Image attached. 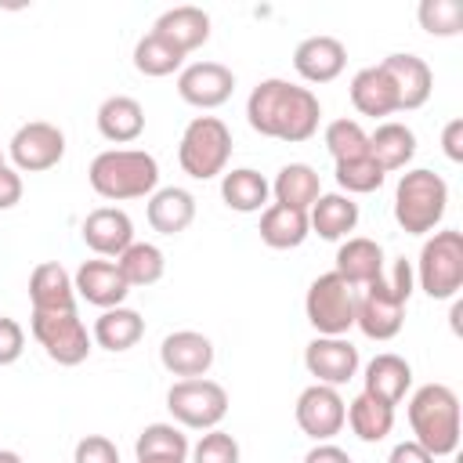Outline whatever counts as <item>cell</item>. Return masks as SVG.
<instances>
[{
  "label": "cell",
  "mask_w": 463,
  "mask_h": 463,
  "mask_svg": "<svg viewBox=\"0 0 463 463\" xmlns=\"http://www.w3.org/2000/svg\"><path fill=\"white\" fill-rule=\"evenodd\" d=\"M322 105L307 87L286 80H260L246 98V123L260 137L300 145L318 130Z\"/></svg>",
  "instance_id": "obj_1"
},
{
  "label": "cell",
  "mask_w": 463,
  "mask_h": 463,
  "mask_svg": "<svg viewBox=\"0 0 463 463\" xmlns=\"http://www.w3.org/2000/svg\"><path fill=\"white\" fill-rule=\"evenodd\" d=\"M87 181L109 203L145 199L159 184V163L145 148H109V152H98L90 159Z\"/></svg>",
  "instance_id": "obj_2"
},
{
  "label": "cell",
  "mask_w": 463,
  "mask_h": 463,
  "mask_svg": "<svg viewBox=\"0 0 463 463\" xmlns=\"http://www.w3.org/2000/svg\"><path fill=\"white\" fill-rule=\"evenodd\" d=\"M409 427L412 441L423 445L434 459L452 456L459 449V398L449 383H423L409 398Z\"/></svg>",
  "instance_id": "obj_3"
},
{
  "label": "cell",
  "mask_w": 463,
  "mask_h": 463,
  "mask_svg": "<svg viewBox=\"0 0 463 463\" xmlns=\"http://www.w3.org/2000/svg\"><path fill=\"white\" fill-rule=\"evenodd\" d=\"M445 206H449V184L441 174H434L427 166L402 174V181L394 188V221L402 232H409V235L434 232L445 217Z\"/></svg>",
  "instance_id": "obj_4"
},
{
  "label": "cell",
  "mask_w": 463,
  "mask_h": 463,
  "mask_svg": "<svg viewBox=\"0 0 463 463\" xmlns=\"http://www.w3.org/2000/svg\"><path fill=\"white\" fill-rule=\"evenodd\" d=\"M232 159V130L224 119L217 116H195L177 145V163L188 177L195 181H210L217 174H224Z\"/></svg>",
  "instance_id": "obj_5"
},
{
  "label": "cell",
  "mask_w": 463,
  "mask_h": 463,
  "mask_svg": "<svg viewBox=\"0 0 463 463\" xmlns=\"http://www.w3.org/2000/svg\"><path fill=\"white\" fill-rule=\"evenodd\" d=\"M412 275L430 300H452L463 289V232H434L423 242Z\"/></svg>",
  "instance_id": "obj_6"
},
{
  "label": "cell",
  "mask_w": 463,
  "mask_h": 463,
  "mask_svg": "<svg viewBox=\"0 0 463 463\" xmlns=\"http://www.w3.org/2000/svg\"><path fill=\"white\" fill-rule=\"evenodd\" d=\"M166 409L181 427L192 430H213L228 416V391L217 380L195 376V380H177L166 391Z\"/></svg>",
  "instance_id": "obj_7"
},
{
  "label": "cell",
  "mask_w": 463,
  "mask_h": 463,
  "mask_svg": "<svg viewBox=\"0 0 463 463\" xmlns=\"http://www.w3.org/2000/svg\"><path fill=\"white\" fill-rule=\"evenodd\" d=\"M304 315L318 336H344L354 326V289L336 271H326L307 286Z\"/></svg>",
  "instance_id": "obj_8"
},
{
  "label": "cell",
  "mask_w": 463,
  "mask_h": 463,
  "mask_svg": "<svg viewBox=\"0 0 463 463\" xmlns=\"http://www.w3.org/2000/svg\"><path fill=\"white\" fill-rule=\"evenodd\" d=\"M33 336L58 365H80L90 354V333L76 307L69 311H33Z\"/></svg>",
  "instance_id": "obj_9"
},
{
  "label": "cell",
  "mask_w": 463,
  "mask_h": 463,
  "mask_svg": "<svg viewBox=\"0 0 463 463\" xmlns=\"http://www.w3.org/2000/svg\"><path fill=\"white\" fill-rule=\"evenodd\" d=\"M405 304L409 300L387 282V275H380L376 282L362 286V293H354V326L369 340H391L402 333Z\"/></svg>",
  "instance_id": "obj_10"
},
{
  "label": "cell",
  "mask_w": 463,
  "mask_h": 463,
  "mask_svg": "<svg viewBox=\"0 0 463 463\" xmlns=\"http://www.w3.org/2000/svg\"><path fill=\"white\" fill-rule=\"evenodd\" d=\"M7 152H11V163H14L18 174H43V170L61 163L65 134L54 123L33 119V123H22L14 130V137L7 141Z\"/></svg>",
  "instance_id": "obj_11"
},
{
  "label": "cell",
  "mask_w": 463,
  "mask_h": 463,
  "mask_svg": "<svg viewBox=\"0 0 463 463\" xmlns=\"http://www.w3.org/2000/svg\"><path fill=\"white\" fill-rule=\"evenodd\" d=\"M297 427L315 438V441H329L344 430V416H347V402L340 398L336 387H326V383H311L300 391L297 398Z\"/></svg>",
  "instance_id": "obj_12"
},
{
  "label": "cell",
  "mask_w": 463,
  "mask_h": 463,
  "mask_svg": "<svg viewBox=\"0 0 463 463\" xmlns=\"http://www.w3.org/2000/svg\"><path fill=\"white\" fill-rule=\"evenodd\" d=\"M304 365L315 376V383L344 387L358 376V347L344 336H315L304 347Z\"/></svg>",
  "instance_id": "obj_13"
},
{
  "label": "cell",
  "mask_w": 463,
  "mask_h": 463,
  "mask_svg": "<svg viewBox=\"0 0 463 463\" xmlns=\"http://www.w3.org/2000/svg\"><path fill=\"white\" fill-rule=\"evenodd\" d=\"M232 90H235V72L221 61H192L177 72V94L195 109H217L232 98Z\"/></svg>",
  "instance_id": "obj_14"
},
{
  "label": "cell",
  "mask_w": 463,
  "mask_h": 463,
  "mask_svg": "<svg viewBox=\"0 0 463 463\" xmlns=\"http://www.w3.org/2000/svg\"><path fill=\"white\" fill-rule=\"evenodd\" d=\"M159 362L166 373L181 376V380H195L206 376L213 365V344L210 336L195 333V329H177L170 336H163L159 344Z\"/></svg>",
  "instance_id": "obj_15"
},
{
  "label": "cell",
  "mask_w": 463,
  "mask_h": 463,
  "mask_svg": "<svg viewBox=\"0 0 463 463\" xmlns=\"http://www.w3.org/2000/svg\"><path fill=\"white\" fill-rule=\"evenodd\" d=\"M347 65V47L336 36H307L293 51V69L307 83H333Z\"/></svg>",
  "instance_id": "obj_16"
},
{
  "label": "cell",
  "mask_w": 463,
  "mask_h": 463,
  "mask_svg": "<svg viewBox=\"0 0 463 463\" xmlns=\"http://www.w3.org/2000/svg\"><path fill=\"white\" fill-rule=\"evenodd\" d=\"M80 235L98 257H119L134 242V221L119 206H98L83 217Z\"/></svg>",
  "instance_id": "obj_17"
},
{
  "label": "cell",
  "mask_w": 463,
  "mask_h": 463,
  "mask_svg": "<svg viewBox=\"0 0 463 463\" xmlns=\"http://www.w3.org/2000/svg\"><path fill=\"white\" fill-rule=\"evenodd\" d=\"M380 69L387 72L394 94H398V109H420L427 105L430 90H434V76H430V65L416 54H387L380 61Z\"/></svg>",
  "instance_id": "obj_18"
},
{
  "label": "cell",
  "mask_w": 463,
  "mask_h": 463,
  "mask_svg": "<svg viewBox=\"0 0 463 463\" xmlns=\"http://www.w3.org/2000/svg\"><path fill=\"white\" fill-rule=\"evenodd\" d=\"M72 286H76V293H80L87 304H94V307H101V311L119 307V304L127 300V293H130L123 271H119L112 260H83V264L76 268V275H72Z\"/></svg>",
  "instance_id": "obj_19"
},
{
  "label": "cell",
  "mask_w": 463,
  "mask_h": 463,
  "mask_svg": "<svg viewBox=\"0 0 463 463\" xmlns=\"http://www.w3.org/2000/svg\"><path fill=\"white\" fill-rule=\"evenodd\" d=\"M351 289H362L383 275V246L365 235H351L336 250V268H333Z\"/></svg>",
  "instance_id": "obj_20"
},
{
  "label": "cell",
  "mask_w": 463,
  "mask_h": 463,
  "mask_svg": "<svg viewBox=\"0 0 463 463\" xmlns=\"http://www.w3.org/2000/svg\"><path fill=\"white\" fill-rule=\"evenodd\" d=\"M362 383H365L362 391L373 394L376 402H383V405H398V402L405 398V391L412 387V365H409L402 354L383 351V354H376V358L365 365Z\"/></svg>",
  "instance_id": "obj_21"
},
{
  "label": "cell",
  "mask_w": 463,
  "mask_h": 463,
  "mask_svg": "<svg viewBox=\"0 0 463 463\" xmlns=\"http://www.w3.org/2000/svg\"><path fill=\"white\" fill-rule=\"evenodd\" d=\"M152 33H159L163 40H170L181 54L203 47L210 40V14L203 7H192V4H181V7H170L156 18Z\"/></svg>",
  "instance_id": "obj_22"
},
{
  "label": "cell",
  "mask_w": 463,
  "mask_h": 463,
  "mask_svg": "<svg viewBox=\"0 0 463 463\" xmlns=\"http://www.w3.org/2000/svg\"><path fill=\"white\" fill-rule=\"evenodd\" d=\"M29 300L33 311H69L76 307V286L72 275L58 260H43L29 275Z\"/></svg>",
  "instance_id": "obj_23"
},
{
  "label": "cell",
  "mask_w": 463,
  "mask_h": 463,
  "mask_svg": "<svg viewBox=\"0 0 463 463\" xmlns=\"http://www.w3.org/2000/svg\"><path fill=\"white\" fill-rule=\"evenodd\" d=\"M98 130L112 145H130L145 130V109L130 94H112L98 105Z\"/></svg>",
  "instance_id": "obj_24"
},
{
  "label": "cell",
  "mask_w": 463,
  "mask_h": 463,
  "mask_svg": "<svg viewBox=\"0 0 463 463\" xmlns=\"http://www.w3.org/2000/svg\"><path fill=\"white\" fill-rule=\"evenodd\" d=\"M354 224H358V203L344 192L318 195L315 206L307 210V228L318 239H329V242L347 239V232H354Z\"/></svg>",
  "instance_id": "obj_25"
},
{
  "label": "cell",
  "mask_w": 463,
  "mask_h": 463,
  "mask_svg": "<svg viewBox=\"0 0 463 463\" xmlns=\"http://www.w3.org/2000/svg\"><path fill=\"white\" fill-rule=\"evenodd\" d=\"M195 221V195L188 188H159L148 195V224L159 235H181Z\"/></svg>",
  "instance_id": "obj_26"
},
{
  "label": "cell",
  "mask_w": 463,
  "mask_h": 463,
  "mask_svg": "<svg viewBox=\"0 0 463 463\" xmlns=\"http://www.w3.org/2000/svg\"><path fill=\"white\" fill-rule=\"evenodd\" d=\"M351 105L362 116H373V119L402 112L398 109V94H394V87H391V80H387V72L380 65H365V69L354 72V80H351Z\"/></svg>",
  "instance_id": "obj_27"
},
{
  "label": "cell",
  "mask_w": 463,
  "mask_h": 463,
  "mask_svg": "<svg viewBox=\"0 0 463 463\" xmlns=\"http://www.w3.org/2000/svg\"><path fill=\"white\" fill-rule=\"evenodd\" d=\"M257 232H260V242L271 246V250H297L311 235L307 213L304 210H293V206H282V203L264 206Z\"/></svg>",
  "instance_id": "obj_28"
},
{
  "label": "cell",
  "mask_w": 463,
  "mask_h": 463,
  "mask_svg": "<svg viewBox=\"0 0 463 463\" xmlns=\"http://www.w3.org/2000/svg\"><path fill=\"white\" fill-rule=\"evenodd\" d=\"M369 156L380 163L383 174L405 170L409 159L416 156V134H412L405 123L387 119V123H380V127L369 134Z\"/></svg>",
  "instance_id": "obj_29"
},
{
  "label": "cell",
  "mask_w": 463,
  "mask_h": 463,
  "mask_svg": "<svg viewBox=\"0 0 463 463\" xmlns=\"http://www.w3.org/2000/svg\"><path fill=\"white\" fill-rule=\"evenodd\" d=\"M271 195H275V203L307 213L315 206V199L322 195V181H318L315 166H307V163H286L275 174V181H271Z\"/></svg>",
  "instance_id": "obj_30"
},
{
  "label": "cell",
  "mask_w": 463,
  "mask_h": 463,
  "mask_svg": "<svg viewBox=\"0 0 463 463\" xmlns=\"http://www.w3.org/2000/svg\"><path fill=\"white\" fill-rule=\"evenodd\" d=\"M141 336H145V318L134 307H123V304L101 311L98 322H94V333H90V340L105 351H130Z\"/></svg>",
  "instance_id": "obj_31"
},
{
  "label": "cell",
  "mask_w": 463,
  "mask_h": 463,
  "mask_svg": "<svg viewBox=\"0 0 463 463\" xmlns=\"http://www.w3.org/2000/svg\"><path fill=\"white\" fill-rule=\"evenodd\" d=\"M268 195H271V184L264 181V174H257L250 166L228 170L221 177V199L235 213H257V210H264L268 206Z\"/></svg>",
  "instance_id": "obj_32"
},
{
  "label": "cell",
  "mask_w": 463,
  "mask_h": 463,
  "mask_svg": "<svg viewBox=\"0 0 463 463\" xmlns=\"http://www.w3.org/2000/svg\"><path fill=\"white\" fill-rule=\"evenodd\" d=\"M344 423H351V430L358 434V441H383L387 434H391V427H394V405H383V402H376L373 394H358V398H351L347 402V416H344Z\"/></svg>",
  "instance_id": "obj_33"
},
{
  "label": "cell",
  "mask_w": 463,
  "mask_h": 463,
  "mask_svg": "<svg viewBox=\"0 0 463 463\" xmlns=\"http://www.w3.org/2000/svg\"><path fill=\"white\" fill-rule=\"evenodd\" d=\"M116 268L123 271L127 286H152L163 279L166 271V257L156 242H130L119 257H116Z\"/></svg>",
  "instance_id": "obj_34"
},
{
  "label": "cell",
  "mask_w": 463,
  "mask_h": 463,
  "mask_svg": "<svg viewBox=\"0 0 463 463\" xmlns=\"http://www.w3.org/2000/svg\"><path fill=\"white\" fill-rule=\"evenodd\" d=\"M181 61H184V54L170 40H163L159 33H145L134 43V69L141 76H170L181 69Z\"/></svg>",
  "instance_id": "obj_35"
},
{
  "label": "cell",
  "mask_w": 463,
  "mask_h": 463,
  "mask_svg": "<svg viewBox=\"0 0 463 463\" xmlns=\"http://www.w3.org/2000/svg\"><path fill=\"white\" fill-rule=\"evenodd\" d=\"M192 445L181 434V427L174 423H148L137 441H134V456L137 459H152V456H174V459H188Z\"/></svg>",
  "instance_id": "obj_36"
},
{
  "label": "cell",
  "mask_w": 463,
  "mask_h": 463,
  "mask_svg": "<svg viewBox=\"0 0 463 463\" xmlns=\"http://www.w3.org/2000/svg\"><path fill=\"white\" fill-rule=\"evenodd\" d=\"M326 148L336 163H347V159L369 156V134L362 130L358 119H333L326 127Z\"/></svg>",
  "instance_id": "obj_37"
},
{
  "label": "cell",
  "mask_w": 463,
  "mask_h": 463,
  "mask_svg": "<svg viewBox=\"0 0 463 463\" xmlns=\"http://www.w3.org/2000/svg\"><path fill=\"white\" fill-rule=\"evenodd\" d=\"M383 170L373 156H358V159H347V163H336V184L347 192V195H369L383 184Z\"/></svg>",
  "instance_id": "obj_38"
},
{
  "label": "cell",
  "mask_w": 463,
  "mask_h": 463,
  "mask_svg": "<svg viewBox=\"0 0 463 463\" xmlns=\"http://www.w3.org/2000/svg\"><path fill=\"white\" fill-rule=\"evenodd\" d=\"M420 25L430 36H456L463 33V4L459 0H423L416 7Z\"/></svg>",
  "instance_id": "obj_39"
},
{
  "label": "cell",
  "mask_w": 463,
  "mask_h": 463,
  "mask_svg": "<svg viewBox=\"0 0 463 463\" xmlns=\"http://www.w3.org/2000/svg\"><path fill=\"white\" fill-rule=\"evenodd\" d=\"M192 463H239V441L228 430H206L195 445H192Z\"/></svg>",
  "instance_id": "obj_40"
},
{
  "label": "cell",
  "mask_w": 463,
  "mask_h": 463,
  "mask_svg": "<svg viewBox=\"0 0 463 463\" xmlns=\"http://www.w3.org/2000/svg\"><path fill=\"white\" fill-rule=\"evenodd\" d=\"M72 463H119V449L105 434H87L76 441Z\"/></svg>",
  "instance_id": "obj_41"
},
{
  "label": "cell",
  "mask_w": 463,
  "mask_h": 463,
  "mask_svg": "<svg viewBox=\"0 0 463 463\" xmlns=\"http://www.w3.org/2000/svg\"><path fill=\"white\" fill-rule=\"evenodd\" d=\"M22 351H25V329H22L14 318L0 315V365L18 362Z\"/></svg>",
  "instance_id": "obj_42"
},
{
  "label": "cell",
  "mask_w": 463,
  "mask_h": 463,
  "mask_svg": "<svg viewBox=\"0 0 463 463\" xmlns=\"http://www.w3.org/2000/svg\"><path fill=\"white\" fill-rule=\"evenodd\" d=\"M22 203V174L14 166H0V210H11Z\"/></svg>",
  "instance_id": "obj_43"
},
{
  "label": "cell",
  "mask_w": 463,
  "mask_h": 463,
  "mask_svg": "<svg viewBox=\"0 0 463 463\" xmlns=\"http://www.w3.org/2000/svg\"><path fill=\"white\" fill-rule=\"evenodd\" d=\"M441 148L452 163H463V119H449L441 130Z\"/></svg>",
  "instance_id": "obj_44"
},
{
  "label": "cell",
  "mask_w": 463,
  "mask_h": 463,
  "mask_svg": "<svg viewBox=\"0 0 463 463\" xmlns=\"http://www.w3.org/2000/svg\"><path fill=\"white\" fill-rule=\"evenodd\" d=\"M387 463H434V456L423 445H416V441H398L391 449V459Z\"/></svg>",
  "instance_id": "obj_45"
},
{
  "label": "cell",
  "mask_w": 463,
  "mask_h": 463,
  "mask_svg": "<svg viewBox=\"0 0 463 463\" xmlns=\"http://www.w3.org/2000/svg\"><path fill=\"white\" fill-rule=\"evenodd\" d=\"M304 463H351V456L333 441H315V449H307Z\"/></svg>",
  "instance_id": "obj_46"
},
{
  "label": "cell",
  "mask_w": 463,
  "mask_h": 463,
  "mask_svg": "<svg viewBox=\"0 0 463 463\" xmlns=\"http://www.w3.org/2000/svg\"><path fill=\"white\" fill-rule=\"evenodd\" d=\"M137 463H188V459H174V456H152V459H137Z\"/></svg>",
  "instance_id": "obj_47"
},
{
  "label": "cell",
  "mask_w": 463,
  "mask_h": 463,
  "mask_svg": "<svg viewBox=\"0 0 463 463\" xmlns=\"http://www.w3.org/2000/svg\"><path fill=\"white\" fill-rule=\"evenodd\" d=\"M0 463H22V456L11 452V449H0Z\"/></svg>",
  "instance_id": "obj_48"
},
{
  "label": "cell",
  "mask_w": 463,
  "mask_h": 463,
  "mask_svg": "<svg viewBox=\"0 0 463 463\" xmlns=\"http://www.w3.org/2000/svg\"><path fill=\"white\" fill-rule=\"evenodd\" d=\"M459 315H463V304H452V329H459Z\"/></svg>",
  "instance_id": "obj_49"
},
{
  "label": "cell",
  "mask_w": 463,
  "mask_h": 463,
  "mask_svg": "<svg viewBox=\"0 0 463 463\" xmlns=\"http://www.w3.org/2000/svg\"><path fill=\"white\" fill-rule=\"evenodd\" d=\"M0 166H4V148H0Z\"/></svg>",
  "instance_id": "obj_50"
}]
</instances>
